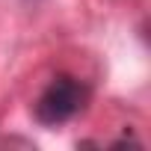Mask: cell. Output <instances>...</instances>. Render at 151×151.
Instances as JSON below:
<instances>
[{"mask_svg": "<svg viewBox=\"0 0 151 151\" xmlns=\"http://www.w3.org/2000/svg\"><path fill=\"white\" fill-rule=\"evenodd\" d=\"M86 101V89L77 77L71 74H56V77L45 86V92L39 95V101L33 104V116L39 124L45 127H56L65 124L68 119H74L83 110Z\"/></svg>", "mask_w": 151, "mask_h": 151, "instance_id": "obj_1", "label": "cell"}]
</instances>
